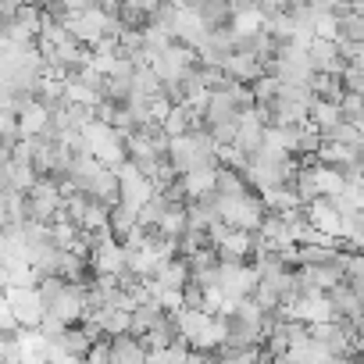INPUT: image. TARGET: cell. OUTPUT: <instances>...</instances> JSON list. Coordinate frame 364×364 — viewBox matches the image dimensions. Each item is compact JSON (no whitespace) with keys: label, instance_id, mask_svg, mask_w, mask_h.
Listing matches in <instances>:
<instances>
[{"label":"cell","instance_id":"obj_3","mask_svg":"<svg viewBox=\"0 0 364 364\" xmlns=\"http://www.w3.org/2000/svg\"><path fill=\"white\" fill-rule=\"evenodd\" d=\"M307 61H311V72L314 75H343L346 72V61L339 58L336 40H311Z\"/></svg>","mask_w":364,"mask_h":364},{"label":"cell","instance_id":"obj_7","mask_svg":"<svg viewBox=\"0 0 364 364\" xmlns=\"http://www.w3.org/2000/svg\"><path fill=\"white\" fill-rule=\"evenodd\" d=\"M336 43H364V4H350V11L336 18Z\"/></svg>","mask_w":364,"mask_h":364},{"label":"cell","instance_id":"obj_12","mask_svg":"<svg viewBox=\"0 0 364 364\" xmlns=\"http://www.w3.org/2000/svg\"><path fill=\"white\" fill-rule=\"evenodd\" d=\"M190 353H193V346L186 339H178V343H171L164 350H150L146 353V364H186Z\"/></svg>","mask_w":364,"mask_h":364},{"label":"cell","instance_id":"obj_6","mask_svg":"<svg viewBox=\"0 0 364 364\" xmlns=\"http://www.w3.org/2000/svg\"><path fill=\"white\" fill-rule=\"evenodd\" d=\"M107 364H146V346L136 336H114L107 343Z\"/></svg>","mask_w":364,"mask_h":364},{"label":"cell","instance_id":"obj_10","mask_svg":"<svg viewBox=\"0 0 364 364\" xmlns=\"http://www.w3.org/2000/svg\"><path fill=\"white\" fill-rule=\"evenodd\" d=\"M307 122L325 136L328 129H336L339 122H343V114H339V104H325V100H314V107H311V114H307Z\"/></svg>","mask_w":364,"mask_h":364},{"label":"cell","instance_id":"obj_1","mask_svg":"<svg viewBox=\"0 0 364 364\" xmlns=\"http://www.w3.org/2000/svg\"><path fill=\"white\" fill-rule=\"evenodd\" d=\"M4 300L18 321V328H40L47 311H43V300L36 293V286H22V289H4Z\"/></svg>","mask_w":364,"mask_h":364},{"label":"cell","instance_id":"obj_5","mask_svg":"<svg viewBox=\"0 0 364 364\" xmlns=\"http://www.w3.org/2000/svg\"><path fill=\"white\" fill-rule=\"evenodd\" d=\"M190 11L204 22L208 33L232 29V4H222V0H197V4H190Z\"/></svg>","mask_w":364,"mask_h":364},{"label":"cell","instance_id":"obj_11","mask_svg":"<svg viewBox=\"0 0 364 364\" xmlns=\"http://www.w3.org/2000/svg\"><path fill=\"white\" fill-rule=\"evenodd\" d=\"M314 182H318V193L328 200V197H339L346 190V178L336 171V168H325V164H314Z\"/></svg>","mask_w":364,"mask_h":364},{"label":"cell","instance_id":"obj_2","mask_svg":"<svg viewBox=\"0 0 364 364\" xmlns=\"http://www.w3.org/2000/svg\"><path fill=\"white\" fill-rule=\"evenodd\" d=\"M193 65H197V54H193L190 47L175 43V40H171V43H168V47L150 61V68L157 72V79H161V82H178V79L186 75Z\"/></svg>","mask_w":364,"mask_h":364},{"label":"cell","instance_id":"obj_15","mask_svg":"<svg viewBox=\"0 0 364 364\" xmlns=\"http://www.w3.org/2000/svg\"><path fill=\"white\" fill-rule=\"evenodd\" d=\"M204 300H208V289L200 286V282H186V286H182V307H186V311H204Z\"/></svg>","mask_w":364,"mask_h":364},{"label":"cell","instance_id":"obj_4","mask_svg":"<svg viewBox=\"0 0 364 364\" xmlns=\"http://www.w3.org/2000/svg\"><path fill=\"white\" fill-rule=\"evenodd\" d=\"M90 264L97 275H122L125 272V250L114 236H104L93 250H90Z\"/></svg>","mask_w":364,"mask_h":364},{"label":"cell","instance_id":"obj_14","mask_svg":"<svg viewBox=\"0 0 364 364\" xmlns=\"http://www.w3.org/2000/svg\"><path fill=\"white\" fill-rule=\"evenodd\" d=\"M339 114H343V122H350V125L364 129V97L343 93V100H339Z\"/></svg>","mask_w":364,"mask_h":364},{"label":"cell","instance_id":"obj_9","mask_svg":"<svg viewBox=\"0 0 364 364\" xmlns=\"http://www.w3.org/2000/svg\"><path fill=\"white\" fill-rule=\"evenodd\" d=\"M215 175H218V171H190V175H182V178H178V182H182V190H186V197H190V204H193V200H204V197L215 193Z\"/></svg>","mask_w":364,"mask_h":364},{"label":"cell","instance_id":"obj_8","mask_svg":"<svg viewBox=\"0 0 364 364\" xmlns=\"http://www.w3.org/2000/svg\"><path fill=\"white\" fill-rule=\"evenodd\" d=\"M154 282H157L161 289H168V293H182V286L190 282V264L182 261V257H171V261H164V264L154 272Z\"/></svg>","mask_w":364,"mask_h":364},{"label":"cell","instance_id":"obj_13","mask_svg":"<svg viewBox=\"0 0 364 364\" xmlns=\"http://www.w3.org/2000/svg\"><path fill=\"white\" fill-rule=\"evenodd\" d=\"M311 90H314V100H325V104H339L343 93H346L339 75H314L311 79Z\"/></svg>","mask_w":364,"mask_h":364},{"label":"cell","instance_id":"obj_16","mask_svg":"<svg viewBox=\"0 0 364 364\" xmlns=\"http://www.w3.org/2000/svg\"><path fill=\"white\" fill-rule=\"evenodd\" d=\"M339 79H343V90H346V93L364 97V68H360V65H346V72H343Z\"/></svg>","mask_w":364,"mask_h":364}]
</instances>
